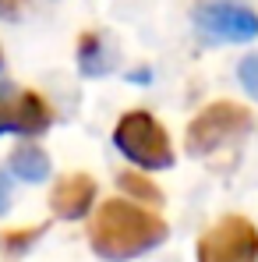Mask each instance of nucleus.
<instances>
[{"label":"nucleus","instance_id":"nucleus-1","mask_svg":"<svg viewBox=\"0 0 258 262\" xmlns=\"http://www.w3.org/2000/svg\"><path fill=\"white\" fill-rule=\"evenodd\" d=\"M170 227L167 220L145 206H134L128 199H110L96 209L88 223V245L106 262H131L167 241Z\"/></svg>","mask_w":258,"mask_h":262},{"label":"nucleus","instance_id":"nucleus-2","mask_svg":"<svg viewBox=\"0 0 258 262\" xmlns=\"http://www.w3.org/2000/svg\"><path fill=\"white\" fill-rule=\"evenodd\" d=\"M113 145L121 149L124 160H131L142 170H167V167H173L170 135L149 110H128L117 121V128H113Z\"/></svg>","mask_w":258,"mask_h":262},{"label":"nucleus","instance_id":"nucleus-3","mask_svg":"<svg viewBox=\"0 0 258 262\" xmlns=\"http://www.w3.org/2000/svg\"><path fill=\"white\" fill-rule=\"evenodd\" d=\"M251 131V110L230 99L209 103L184 131V145L191 156H209L216 149H223L226 142H237Z\"/></svg>","mask_w":258,"mask_h":262},{"label":"nucleus","instance_id":"nucleus-4","mask_svg":"<svg viewBox=\"0 0 258 262\" xmlns=\"http://www.w3.org/2000/svg\"><path fill=\"white\" fill-rule=\"evenodd\" d=\"M198 262H258V227L248 216H223L198 237Z\"/></svg>","mask_w":258,"mask_h":262},{"label":"nucleus","instance_id":"nucleus-5","mask_svg":"<svg viewBox=\"0 0 258 262\" xmlns=\"http://www.w3.org/2000/svg\"><path fill=\"white\" fill-rule=\"evenodd\" d=\"M195 25L219 43H248L258 36V14L237 0H213L195 11Z\"/></svg>","mask_w":258,"mask_h":262},{"label":"nucleus","instance_id":"nucleus-6","mask_svg":"<svg viewBox=\"0 0 258 262\" xmlns=\"http://www.w3.org/2000/svg\"><path fill=\"white\" fill-rule=\"evenodd\" d=\"M50 124H53V110L39 92L4 85V92H0V135L18 131V135L32 138V135H43Z\"/></svg>","mask_w":258,"mask_h":262},{"label":"nucleus","instance_id":"nucleus-7","mask_svg":"<svg viewBox=\"0 0 258 262\" xmlns=\"http://www.w3.org/2000/svg\"><path fill=\"white\" fill-rule=\"evenodd\" d=\"M96 202V181L88 174H67L53 184L50 195V209L60 220H82Z\"/></svg>","mask_w":258,"mask_h":262},{"label":"nucleus","instance_id":"nucleus-8","mask_svg":"<svg viewBox=\"0 0 258 262\" xmlns=\"http://www.w3.org/2000/svg\"><path fill=\"white\" fill-rule=\"evenodd\" d=\"M11 174L29 181V184H39L50 177V156H46L43 145H32V142H21L14 152H11Z\"/></svg>","mask_w":258,"mask_h":262},{"label":"nucleus","instance_id":"nucleus-9","mask_svg":"<svg viewBox=\"0 0 258 262\" xmlns=\"http://www.w3.org/2000/svg\"><path fill=\"white\" fill-rule=\"evenodd\" d=\"M78 68H82V75H88V78L106 75L113 68V50H110V43L99 32H85L78 39Z\"/></svg>","mask_w":258,"mask_h":262},{"label":"nucleus","instance_id":"nucleus-10","mask_svg":"<svg viewBox=\"0 0 258 262\" xmlns=\"http://www.w3.org/2000/svg\"><path fill=\"white\" fill-rule=\"evenodd\" d=\"M121 188L128 191L134 202H145V206H159V199H163V191H159L149 177H145V174H134V170L121 174Z\"/></svg>","mask_w":258,"mask_h":262},{"label":"nucleus","instance_id":"nucleus-11","mask_svg":"<svg viewBox=\"0 0 258 262\" xmlns=\"http://www.w3.org/2000/svg\"><path fill=\"white\" fill-rule=\"evenodd\" d=\"M39 234H43L39 227H29V230H4V234H0V248L11 252V255H18V252H25Z\"/></svg>","mask_w":258,"mask_h":262},{"label":"nucleus","instance_id":"nucleus-12","mask_svg":"<svg viewBox=\"0 0 258 262\" xmlns=\"http://www.w3.org/2000/svg\"><path fill=\"white\" fill-rule=\"evenodd\" d=\"M237 78H241V85L258 99V53L255 57H244V60L237 64Z\"/></svg>","mask_w":258,"mask_h":262},{"label":"nucleus","instance_id":"nucleus-13","mask_svg":"<svg viewBox=\"0 0 258 262\" xmlns=\"http://www.w3.org/2000/svg\"><path fill=\"white\" fill-rule=\"evenodd\" d=\"M25 0H0V18H18Z\"/></svg>","mask_w":258,"mask_h":262},{"label":"nucleus","instance_id":"nucleus-14","mask_svg":"<svg viewBox=\"0 0 258 262\" xmlns=\"http://www.w3.org/2000/svg\"><path fill=\"white\" fill-rule=\"evenodd\" d=\"M7 206H11V177L0 174V213H7Z\"/></svg>","mask_w":258,"mask_h":262},{"label":"nucleus","instance_id":"nucleus-15","mask_svg":"<svg viewBox=\"0 0 258 262\" xmlns=\"http://www.w3.org/2000/svg\"><path fill=\"white\" fill-rule=\"evenodd\" d=\"M0 68H4V50H0Z\"/></svg>","mask_w":258,"mask_h":262}]
</instances>
